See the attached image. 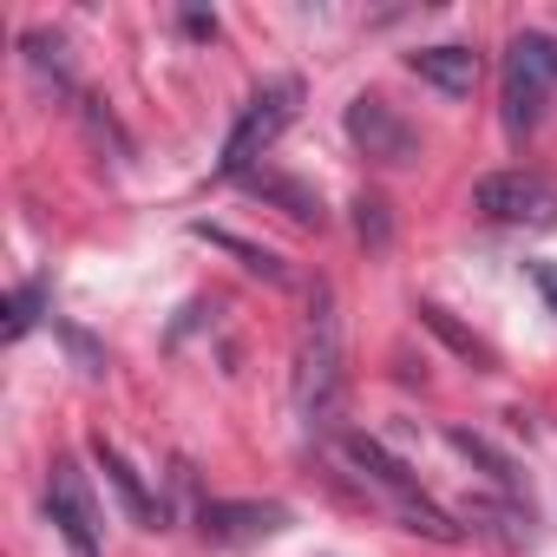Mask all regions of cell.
Masks as SVG:
<instances>
[{
  "label": "cell",
  "mask_w": 557,
  "mask_h": 557,
  "mask_svg": "<svg viewBox=\"0 0 557 557\" xmlns=\"http://www.w3.org/2000/svg\"><path fill=\"white\" fill-rule=\"evenodd\" d=\"M342 394H348V374H342V315H335V289L315 283L309 329H302V348H296V413H302V426L309 433H335Z\"/></svg>",
  "instance_id": "obj_1"
},
{
  "label": "cell",
  "mask_w": 557,
  "mask_h": 557,
  "mask_svg": "<svg viewBox=\"0 0 557 557\" xmlns=\"http://www.w3.org/2000/svg\"><path fill=\"white\" fill-rule=\"evenodd\" d=\"M335 459H342V466H355V472H361V479H368V485H374V492L400 511V518H407V531H426V537H459V531L446 524V511H440V505H426L420 479H413V472H407V466L381 446V440H368V433H335Z\"/></svg>",
  "instance_id": "obj_2"
},
{
  "label": "cell",
  "mask_w": 557,
  "mask_h": 557,
  "mask_svg": "<svg viewBox=\"0 0 557 557\" xmlns=\"http://www.w3.org/2000/svg\"><path fill=\"white\" fill-rule=\"evenodd\" d=\"M557 92V40L550 34H518L505 47V73H498V119L511 138L537 132L544 106Z\"/></svg>",
  "instance_id": "obj_3"
},
{
  "label": "cell",
  "mask_w": 557,
  "mask_h": 557,
  "mask_svg": "<svg viewBox=\"0 0 557 557\" xmlns=\"http://www.w3.org/2000/svg\"><path fill=\"white\" fill-rule=\"evenodd\" d=\"M296 106H302V86L296 79H269L249 106H243V119H236V132L223 138V158H216V171L223 177H243L275 138L289 132V119H296Z\"/></svg>",
  "instance_id": "obj_4"
},
{
  "label": "cell",
  "mask_w": 557,
  "mask_h": 557,
  "mask_svg": "<svg viewBox=\"0 0 557 557\" xmlns=\"http://www.w3.org/2000/svg\"><path fill=\"white\" fill-rule=\"evenodd\" d=\"M472 203L492 223H557V177L544 171H492L472 184Z\"/></svg>",
  "instance_id": "obj_5"
},
{
  "label": "cell",
  "mask_w": 557,
  "mask_h": 557,
  "mask_svg": "<svg viewBox=\"0 0 557 557\" xmlns=\"http://www.w3.org/2000/svg\"><path fill=\"white\" fill-rule=\"evenodd\" d=\"M47 518L53 531L66 537L73 557H99V511H92V492H86V472L73 459H60L47 472Z\"/></svg>",
  "instance_id": "obj_6"
},
{
  "label": "cell",
  "mask_w": 557,
  "mask_h": 557,
  "mask_svg": "<svg viewBox=\"0 0 557 557\" xmlns=\"http://www.w3.org/2000/svg\"><path fill=\"white\" fill-rule=\"evenodd\" d=\"M197 531H203L210 544H230V550H243V544H262V537H283V531H289V505L210 498V505L197 511Z\"/></svg>",
  "instance_id": "obj_7"
},
{
  "label": "cell",
  "mask_w": 557,
  "mask_h": 557,
  "mask_svg": "<svg viewBox=\"0 0 557 557\" xmlns=\"http://www.w3.org/2000/svg\"><path fill=\"white\" fill-rule=\"evenodd\" d=\"M348 138H355L368 158H381V164H413V151H420L413 125H407L387 99H374V92H361V99L348 106Z\"/></svg>",
  "instance_id": "obj_8"
},
{
  "label": "cell",
  "mask_w": 557,
  "mask_h": 557,
  "mask_svg": "<svg viewBox=\"0 0 557 557\" xmlns=\"http://www.w3.org/2000/svg\"><path fill=\"white\" fill-rule=\"evenodd\" d=\"M407 73H420L446 99H466L479 86V53L472 47H420V53H407Z\"/></svg>",
  "instance_id": "obj_9"
},
{
  "label": "cell",
  "mask_w": 557,
  "mask_h": 557,
  "mask_svg": "<svg viewBox=\"0 0 557 557\" xmlns=\"http://www.w3.org/2000/svg\"><path fill=\"white\" fill-rule=\"evenodd\" d=\"M92 453H99V466H106V479H112V492L125 498V511H132L138 524H158V505H151V492L138 485V472H132V466H125V459H119V453H112L106 440H99Z\"/></svg>",
  "instance_id": "obj_10"
},
{
  "label": "cell",
  "mask_w": 557,
  "mask_h": 557,
  "mask_svg": "<svg viewBox=\"0 0 557 557\" xmlns=\"http://www.w3.org/2000/svg\"><path fill=\"white\" fill-rule=\"evenodd\" d=\"M40 309H47V283H21V289L8 296V322H0V335L21 342V335L40 322Z\"/></svg>",
  "instance_id": "obj_11"
},
{
  "label": "cell",
  "mask_w": 557,
  "mask_h": 557,
  "mask_svg": "<svg viewBox=\"0 0 557 557\" xmlns=\"http://www.w3.org/2000/svg\"><path fill=\"white\" fill-rule=\"evenodd\" d=\"M203 236H210V243H223V249H236L249 269H262V275H275V283H283V262H275L269 249H256V243H236V236H223V230H203Z\"/></svg>",
  "instance_id": "obj_12"
},
{
  "label": "cell",
  "mask_w": 557,
  "mask_h": 557,
  "mask_svg": "<svg viewBox=\"0 0 557 557\" xmlns=\"http://www.w3.org/2000/svg\"><path fill=\"white\" fill-rule=\"evenodd\" d=\"M355 210H361V216H355V223H361V236H368V243H387V216H381L387 203H381V197H361Z\"/></svg>",
  "instance_id": "obj_13"
},
{
  "label": "cell",
  "mask_w": 557,
  "mask_h": 557,
  "mask_svg": "<svg viewBox=\"0 0 557 557\" xmlns=\"http://www.w3.org/2000/svg\"><path fill=\"white\" fill-rule=\"evenodd\" d=\"M531 283H537V296H544L550 315H557V262H531Z\"/></svg>",
  "instance_id": "obj_14"
},
{
  "label": "cell",
  "mask_w": 557,
  "mask_h": 557,
  "mask_svg": "<svg viewBox=\"0 0 557 557\" xmlns=\"http://www.w3.org/2000/svg\"><path fill=\"white\" fill-rule=\"evenodd\" d=\"M184 34H197V40H216V14H184Z\"/></svg>",
  "instance_id": "obj_15"
}]
</instances>
